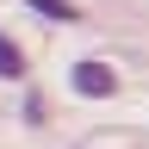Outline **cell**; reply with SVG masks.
I'll list each match as a JSON object with an SVG mask.
<instances>
[{
  "mask_svg": "<svg viewBox=\"0 0 149 149\" xmlns=\"http://www.w3.org/2000/svg\"><path fill=\"white\" fill-rule=\"evenodd\" d=\"M74 93H81V100H112V93H118V74L106 62H74Z\"/></svg>",
  "mask_w": 149,
  "mask_h": 149,
  "instance_id": "6da1fadb",
  "label": "cell"
},
{
  "mask_svg": "<svg viewBox=\"0 0 149 149\" xmlns=\"http://www.w3.org/2000/svg\"><path fill=\"white\" fill-rule=\"evenodd\" d=\"M50 118V106H44V93H31V100H25V124H44Z\"/></svg>",
  "mask_w": 149,
  "mask_h": 149,
  "instance_id": "277c9868",
  "label": "cell"
},
{
  "mask_svg": "<svg viewBox=\"0 0 149 149\" xmlns=\"http://www.w3.org/2000/svg\"><path fill=\"white\" fill-rule=\"evenodd\" d=\"M0 81H25V50L0 31Z\"/></svg>",
  "mask_w": 149,
  "mask_h": 149,
  "instance_id": "7a4b0ae2",
  "label": "cell"
},
{
  "mask_svg": "<svg viewBox=\"0 0 149 149\" xmlns=\"http://www.w3.org/2000/svg\"><path fill=\"white\" fill-rule=\"evenodd\" d=\"M31 13H44V19H62V25H74V19H81V6H74V0H25Z\"/></svg>",
  "mask_w": 149,
  "mask_h": 149,
  "instance_id": "3957f363",
  "label": "cell"
}]
</instances>
